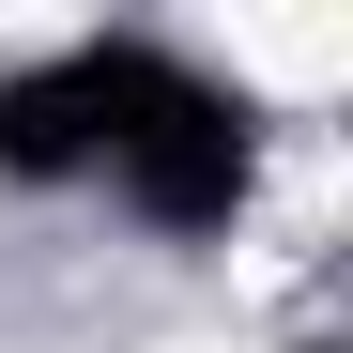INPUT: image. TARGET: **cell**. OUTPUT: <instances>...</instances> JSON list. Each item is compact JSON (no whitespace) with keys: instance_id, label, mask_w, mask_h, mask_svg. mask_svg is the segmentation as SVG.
Segmentation results:
<instances>
[{"instance_id":"6da1fadb","label":"cell","mask_w":353,"mask_h":353,"mask_svg":"<svg viewBox=\"0 0 353 353\" xmlns=\"http://www.w3.org/2000/svg\"><path fill=\"white\" fill-rule=\"evenodd\" d=\"M92 185L123 200V215H154V230H230V215L261 200V108L230 92L215 62H185V46H169L154 108L123 123V154H108Z\"/></svg>"},{"instance_id":"7a4b0ae2","label":"cell","mask_w":353,"mask_h":353,"mask_svg":"<svg viewBox=\"0 0 353 353\" xmlns=\"http://www.w3.org/2000/svg\"><path fill=\"white\" fill-rule=\"evenodd\" d=\"M154 77H169L154 31H77L46 62H16L0 77V185H92L123 154V123L154 108Z\"/></svg>"}]
</instances>
